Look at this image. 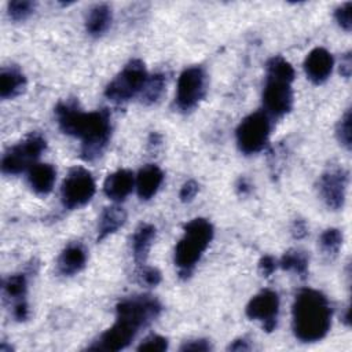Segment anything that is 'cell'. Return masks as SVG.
Masks as SVG:
<instances>
[{
  "instance_id": "obj_12",
  "label": "cell",
  "mask_w": 352,
  "mask_h": 352,
  "mask_svg": "<svg viewBox=\"0 0 352 352\" xmlns=\"http://www.w3.org/2000/svg\"><path fill=\"white\" fill-rule=\"evenodd\" d=\"M279 314V297L274 290L265 289L257 293L246 305V316L260 320L265 331H272L276 327Z\"/></svg>"
},
{
  "instance_id": "obj_6",
  "label": "cell",
  "mask_w": 352,
  "mask_h": 352,
  "mask_svg": "<svg viewBox=\"0 0 352 352\" xmlns=\"http://www.w3.org/2000/svg\"><path fill=\"white\" fill-rule=\"evenodd\" d=\"M147 80L148 74L144 63L140 59H132L109 82L104 89V95L113 103L122 104L140 94Z\"/></svg>"
},
{
  "instance_id": "obj_3",
  "label": "cell",
  "mask_w": 352,
  "mask_h": 352,
  "mask_svg": "<svg viewBox=\"0 0 352 352\" xmlns=\"http://www.w3.org/2000/svg\"><path fill=\"white\" fill-rule=\"evenodd\" d=\"M333 309L329 298L319 290L304 287L294 298L292 326L294 336L302 342L322 340L330 330Z\"/></svg>"
},
{
  "instance_id": "obj_1",
  "label": "cell",
  "mask_w": 352,
  "mask_h": 352,
  "mask_svg": "<svg viewBox=\"0 0 352 352\" xmlns=\"http://www.w3.org/2000/svg\"><path fill=\"white\" fill-rule=\"evenodd\" d=\"M55 116L60 131L81 140V158L96 160L106 148L111 136L110 114L106 109L85 113L76 100L59 102Z\"/></svg>"
},
{
  "instance_id": "obj_35",
  "label": "cell",
  "mask_w": 352,
  "mask_h": 352,
  "mask_svg": "<svg viewBox=\"0 0 352 352\" xmlns=\"http://www.w3.org/2000/svg\"><path fill=\"white\" fill-rule=\"evenodd\" d=\"M351 65H352V60H351V54H345L341 59V66H340V73L345 77V78H349L351 76Z\"/></svg>"
},
{
  "instance_id": "obj_21",
  "label": "cell",
  "mask_w": 352,
  "mask_h": 352,
  "mask_svg": "<svg viewBox=\"0 0 352 352\" xmlns=\"http://www.w3.org/2000/svg\"><path fill=\"white\" fill-rule=\"evenodd\" d=\"M113 12L107 4H96L94 6L85 19L87 33L92 37H99L107 32L111 25Z\"/></svg>"
},
{
  "instance_id": "obj_10",
  "label": "cell",
  "mask_w": 352,
  "mask_h": 352,
  "mask_svg": "<svg viewBox=\"0 0 352 352\" xmlns=\"http://www.w3.org/2000/svg\"><path fill=\"white\" fill-rule=\"evenodd\" d=\"M206 95V73L201 66H191L182 72L176 87V106L187 113L195 109Z\"/></svg>"
},
{
  "instance_id": "obj_13",
  "label": "cell",
  "mask_w": 352,
  "mask_h": 352,
  "mask_svg": "<svg viewBox=\"0 0 352 352\" xmlns=\"http://www.w3.org/2000/svg\"><path fill=\"white\" fill-rule=\"evenodd\" d=\"M334 66L333 55L322 47L314 48L304 60V70L307 77L316 85L323 84L331 74Z\"/></svg>"
},
{
  "instance_id": "obj_4",
  "label": "cell",
  "mask_w": 352,
  "mask_h": 352,
  "mask_svg": "<svg viewBox=\"0 0 352 352\" xmlns=\"http://www.w3.org/2000/svg\"><path fill=\"white\" fill-rule=\"evenodd\" d=\"M294 80L293 66L282 56H272L265 65V84L263 89L264 113L268 117L280 118L293 107Z\"/></svg>"
},
{
  "instance_id": "obj_34",
  "label": "cell",
  "mask_w": 352,
  "mask_h": 352,
  "mask_svg": "<svg viewBox=\"0 0 352 352\" xmlns=\"http://www.w3.org/2000/svg\"><path fill=\"white\" fill-rule=\"evenodd\" d=\"M308 230H307V224L304 220H296L293 227H292V234L294 238L300 239V238H304L307 235Z\"/></svg>"
},
{
  "instance_id": "obj_5",
  "label": "cell",
  "mask_w": 352,
  "mask_h": 352,
  "mask_svg": "<svg viewBox=\"0 0 352 352\" xmlns=\"http://www.w3.org/2000/svg\"><path fill=\"white\" fill-rule=\"evenodd\" d=\"M214 230L209 220L197 217L184 226V234L175 246V264L182 278L187 279L209 246Z\"/></svg>"
},
{
  "instance_id": "obj_15",
  "label": "cell",
  "mask_w": 352,
  "mask_h": 352,
  "mask_svg": "<svg viewBox=\"0 0 352 352\" xmlns=\"http://www.w3.org/2000/svg\"><path fill=\"white\" fill-rule=\"evenodd\" d=\"M164 180V172L154 164L144 165L136 176V190L140 199L153 198L160 190Z\"/></svg>"
},
{
  "instance_id": "obj_19",
  "label": "cell",
  "mask_w": 352,
  "mask_h": 352,
  "mask_svg": "<svg viewBox=\"0 0 352 352\" xmlns=\"http://www.w3.org/2000/svg\"><path fill=\"white\" fill-rule=\"evenodd\" d=\"M125 220H126V212L121 206L111 205V206L104 208L99 217L96 241L102 242L109 235L114 234L120 227L124 226Z\"/></svg>"
},
{
  "instance_id": "obj_27",
  "label": "cell",
  "mask_w": 352,
  "mask_h": 352,
  "mask_svg": "<svg viewBox=\"0 0 352 352\" xmlns=\"http://www.w3.org/2000/svg\"><path fill=\"white\" fill-rule=\"evenodd\" d=\"M336 135L340 142L346 150L351 148V110H346L344 116L340 118L337 128H336Z\"/></svg>"
},
{
  "instance_id": "obj_32",
  "label": "cell",
  "mask_w": 352,
  "mask_h": 352,
  "mask_svg": "<svg viewBox=\"0 0 352 352\" xmlns=\"http://www.w3.org/2000/svg\"><path fill=\"white\" fill-rule=\"evenodd\" d=\"M197 192H198V183L194 182V180H188L182 186L180 192H179V198H180L182 202H190L195 198Z\"/></svg>"
},
{
  "instance_id": "obj_36",
  "label": "cell",
  "mask_w": 352,
  "mask_h": 352,
  "mask_svg": "<svg viewBox=\"0 0 352 352\" xmlns=\"http://www.w3.org/2000/svg\"><path fill=\"white\" fill-rule=\"evenodd\" d=\"M250 346L248 345V341H245L243 338L242 340H235L232 344H230L228 349L231 351H248Z\"/></svg>"
},
{
  "instance_id": "obj_20",
  "label": "cell",
  "mask_w": 352,
  "mask_h": 352,
  "mask_svg": "<svg viewBox=\"0 0 352 352\" xmlns=\"http://www.w3.org/2000/svg\"><path fill=\"white\" fill-rule=\"evenodd\" d=\"M26 87V77L16 66L3 67L0 72V96L12 99L22 94Z\"/></svg>"
},
{
  "instance_id": "obj_26",
  "label": "cell",
  "mask_w": 352,
  "mask_h": 352,
  "mask_svg": "<svg viewBox=\"0 0 352 352\" xmlns=\"http://www.w3.org/2000/svg\"><path fill=\"white\" fill-rule=\"evenodd\" d=\"M34 8H36V3L28 1V0H14L7 4L8 16L15 22L28 19L34 12Z\"/></svg>"
},
{
  "instance_id": "obj_22",
  "label": "cell",
  "mask_w": 352,
  "mask_h": 352,
  "mask_svg": "<svg viewBox=\"0 0 352 352\" xmlns=\"http://www.w3.org/2000/svg\"><path fill=\"white\" fill-rule=\"evenodd\" d=\"M278 265L285 270L297 274L301 279L307 278L308 274V256L300 249H289L280 257Z\"/></svg>"
},
{
  "instance_id": "obj_11",
  "label": "cell",
  "mask_w": 352,
  "mask_h": 352,
  "mask_svg": "<svg viewBox=\"0 0 352 352\" xmlns=\"http://www.w3.org/2000/svg\"><path fill=\"white\" fill-rule=\"evenodd\" d=\"M348 172L341 166L327 169L319 179V194L326 206L338 210L345 204Z\"/></svg>"
},
{
  "instance_id": "obj_2",
  "label": "cell",
  "mask_w": 352,
  "mask_h": 352,
  "mask_svg": "<svg viewBox=\"0 0 352 352\" xmlns=\"http://www.w3.org/2000/svg\"><path fill=\"white\" fill-rule=\"evenodd\" d=\"M161 302L148 294L124 298L116 307V322L88 349L121 351L126 348L142 327L148 326L161 312Z\"/></svg>"
},
{
  "instance_id": "obj_7",
  "label": "cell",
  "mask_w": 352,
  "mask_h": 352,
  "mask_svg": "<svg viewBox=\"0 0 352 352\" xmlns=\"http://www.w3.org/2000/svg\"><path fill=\"white\" fill-rule=\"evenodd\" d=\"M47 142L40 133H30L19 143L10 147L1 158V170L6 175H18L30 169L41 153L45 150Z\"/></svg>"
},
{
  "instance_id": "obj_17",
  "label": "cell",
  "mask_w": 352,
  "mask_h": 352,
  "mask_svg": "<svg viewBox=\"0 0 352 352\" xmlns=\"http://www.w3.org/2000/svg\"><path fill=\"white\" fill-rule=\"evenodd\" d=\"M56 179V170L50 164H34L28 173V180L36 194L47 195L51 192Z\"/></svg>"
},
{
  "instance_id": "obj_14",
  "label": "cell",
  "mask_w": 352,
  "mask_h": 352,
  "mask_svg": "<svg viewBox=\"0 0 352 352\" xmlns=\"http://www.w3.org/2000/svg\"><path fill=\"white\" fill-rule=\"evenodd\" d=\"M133 173L128 169H118L109 175L103 183V191L114 202L124 201L133 188Z\"/></svg>"
},
{
  "instance_id": "obj_23",
  "label": "cell",
  "mask_w": 352,
  "mask_h": 352,
  "mask_svg": "<svg viewBox=\"0 0 352 352\" xmlns=\"http://www.w3.org/2000/svg\"><path fill=\"white\" fill-rule=\"evenodd\" d=\"M3 290L6 297L14 301V304L26 301V290H28V282L26 276L23 274H15L8 276L3 283Z\"/></svg>"
},
{
  "instance_id": "obj_9",
  "label": "cell",
  "mask_w": 352,
  "mask_h": 352,
  "mask_svg": "<svg viewBox=\"0 0 352 352\" xmlns=\"http://www.w3.org/2000/svg\"><path fill=\"white\" fill-rule=\"evenodd\" d=\"M95 190V180L89 170L81 166L72 168L60 187L62 204L67 209L84 206L91 201Z\"/></svg>"
},
{
  "instance_id": "obj_28",
  "label": "cell",
  "mask_w": 352,
  "mask_h": 352,
  "mask_svg": "<svg viewBox=\"0 0 352 352\" xmlns=\"http://www.w3.org/2000/svg\"><path fill=\"white\" fill-rule=\"evenodd\" d=\"M166 349H168V340L158 334L147 336L138 346V351H151V352H162Z\"/></svg>"
},
{
  "instance_id": "obj_30",
  "label": "cell",
  "mask_w": 352,
  "mask_h": 352,
  "mask_svg": "<svg viewBox=\"0 0 352 352\" xmlns=\"http://www.w3.org/2000/svg\"><path fill=\"white\" fill-rule=\"evenodd\" d=\"M351 11H352V3L346 1L344 4H341L336 12H334V18L337 21V23L345 30L349 32L352 28V19H351Z\"/></svg>"
},
{
  "instance_id": "obj_16",
  "label": "cell",
  "mask_w": 352,
  "mask_h": 352,
  "mask_svg": "<svg viewBox=\"0 0 352 352\" xmlns=\"http://www.w3.org/2000/svg\"><path fill=\"white\" fill-rule=\"evenodd\" d=\"M87 261V253L81 243H69L58 258V272L63 276H72L78 274Z\"/></svg>"
},
{
  "instance_id": "obj_25",
  "label": "cell",
  "mask_w": 352,
  "mask_h": 352,
  "mask_svg": "<svg viewBox=\"0 0 352 352\" xmlns=\"http://www.w3.org/2000/svg\"><path fill=\"white\" fill-rule=\"evenodd\" d=\"M342 245V232L338 228H327L319 238V248L323 254L329 257L337 256Z\"/></svg>"
},
{
  "instance_id": "obj_31",
  "label": "cell",
  "mask_w": 352,
  "mask_h": 352,
  "mask_svg": "<svg viewBox=\"0 0 352 352\" xmlns=\"http://www.w3.org/2000/svg\"><path fill=\"white\" fill-rule=\"evenodd\" d=\"M276 267H278L276 260H275L272 256H270V254L263 256V257L260 258V261H258V272H260L263 276H265V278L271 276V275L275 272Z\"/></svg>"
},
{
  "instance_id": "obj_8",
  "label": "cell",
  "mask_w": 352,
  "mask_h": 352,
  "mask_svg": "<svg viewBox=\"0 0 352 352\" xmlns=\"http://www.w3.org/2000/svg\"><path fill=\"white\" fill-rule=\"evenodd\" d=\"M270 132L271 121L264 111H254L246 116L236 128L239 151L246 155L260 153L268 143Z\"/></svg>"
},
{
  "instance_id": "obj_18",
  "label": "cell",
  "mask_w": 352,
  "mask_h": 352,
  "mask_svg": "<svg viewBox=\"0 0 352 352\" xmlns=\"http://www.w3.org/2000/svg\"><path fill=\"white\" fill-rule=\"evenodd\" d=\"M155 227L153 224H140L132 236V253L135 263L140 267L146 264L150 248L155 239Z\"/></svg>"
},
{
  "instance_id": "obj_33",
  "label": "cell",
  "mask_w": 352,
  "mask_h": 352,
  "mask_svg": "<svg viewBox=\"0 0 352 352\" xmlns=\"http://www.w3.org/2000/svg\"><path fill=\"white\" fill-rule=\"evenodd\" d=\"M212 346L206 340H191V341H186L182 346L180 351H209Z\"/></svg>"
},
{
  "instance_id": "obj_24",
  "label": "cell",
  "mask_w": 352,
  "mask_h": 352,
  "mask_svg": "<svg viewBox=\"0 0 352 352\" xmlns=\"http://www.w3.org/2000/svg\"><path fill=\"white\" fill-rule=\"evenodd\" d=\"M165 89V77L162 74H154L148 77L146 85L140 92V100L143 104H153L158 102Z\"/></svg>"
},
{
  "instance_id": "obj_29",
  "label": "cell",
  "mask_w": 352,
  "mask_h": 352,
  "mask_svg": "<svg viewBox=\"0 0 352 352\" xmlns=\"http://www.w3.org/2000/svg\"><path fill=\"white\" fill-rule=\"evenodd\" d=\"M139 282L146 286H157L161 282V272L154 267L140 265L138 271Z\"/></svg>"
}]
</instances>
